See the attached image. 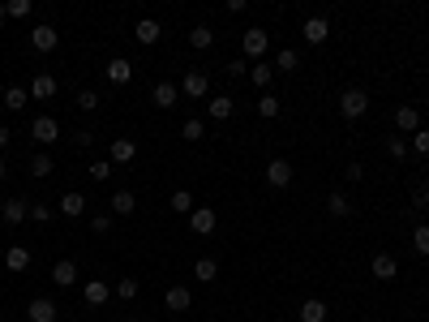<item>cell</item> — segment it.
<instances>
[{
  "label": "cell",
  "instance_id": "obj_1",
  "mask_svg": "<svg viewBox=\"0 0 429 322\" xmlns=\"http://www.w3.org/2000/svg\"><path fill=\"white\" fill-rule=\"evenodd\" d=\"M339 112H343V121H361L365 112H369V95H365L361 86L343 90V99H339Z\"/></svg>",
  "mask_w": 429,
  "mask_h": 322
},
{
  "label": "cell",
  "instance_id": "obj_2",
  "mask_svg": "<svg viewBox=\"0 0 429 322\" xmlns=\"http://www.w3.org/2000/svg\"><path fill=\"white\" fill-rule=\"evenodd\" d=\"M206 90H211V73L206 69H189L181 77V95H189V99H206Z\"/></svg>",
  "mask_w": 429,
  "mask_h": 322
},
{
  "label": "cell",
  "instance_id": "obj_3",
  "mask_svg": "<svg viewBox=\"0 0 429 322\" xmlns=\"http://www.w3.org/2000/svg\"><path fill=\"white\" fill-rule=\"evenodd\" d=\"M266 47H271V39H266V30H258V26H249L245 30V39H241V52L253 60V64H258L262 56H266Z\"/></svg>",
  "mask_w": 429,
  "mask_h": 322
},
{
  "label": "cell",
  "instance_id": "obj_4",
  "mask_svg": "<svg viewBox=\"0 0 429 322\" xmlns=\"http://www.w3.org/2000/svg\"><path fill=\"white\" fill-rule=\"evenodd\" d=\"M266 185L271 189H288L292 185V164L288 159H271V164H266Z\"/></svg>",
  "mask_w": 429,
  "mask_h": 322
},
{
  "label": "cell",
  "instance_id": "obj_5",
  "mask_svg": "<svg viewBox=\"0 0 429 322\" xmlns=\"http://www.w3.org/2000/svg\"><path fill=\"white\" fill-rule=\"evenodd\" d=\"M30 138H39L43 147H52V142L60 138V125H56V116H35V121H30Z\"/></svg>",
  "mask_w": 429,
  "mask_h": 322
},
{
  "label": "cell",
  "instance_id": "obj_6",
  "mask_svg": "<svg viewBox=\"0 0 429 322\" xmlns=\"http://www.w3.org/2000/svg\"><path fill=\"white\" fill-rule=\"evenodd\" d=\"M56 314H60V305L47 301V297H35V301L26 305V318L30 322H56Z\"/></svg>",
  "mask_w": 429,
  "mask_h": 322
},
{
  "label": "cell",
  "instance_id": "obj_7",
  "mask_svg": "<svg viewBox=\"0 0 429 322\" xmlns=\"http://www.w3.org/2000/svg\"><path fill=\"white\" fill-rule=\"evenodd\" d=\"M56 43H60V35H56V26H35L30 30V47H35V52H56Z\"/></svg>",
  "mask_w": 429,
  "mask_h": 322
},
{
  "label": "cell",
  "instance_id": "obj_8",
  "mask_svg": "<svg viewBox=\"0 0 429 322\" xmlns=\"http://www.w3.org/2000/svg\"><path fill=\"white\" fill-rule=\"evenodd\" d=\"M0 219H5L9 228H18L22 219H30V202H26V198H9L5 206H0Z\"/></svg>",
  "mask_w": 429,
  "mask_h": 322
},
{
  "label": "cell",
  "instance_id": "obj_9",
  "mask_svg": "<svg viewBox=\"0 0 429 322\" xmlns=\"http://www.w3.org/2000/svg\"><path fill=\"white\" fill-rule=\"evenodd\" d=\"M300 35H305V43H326L330 39V22L326 18H305V26H300Z\"/></svg>",
  "mask_w": 429,
  "mask_h": 322
},
{
  "label": "cell",
  "instance_id": "obj_10",
  "mask_svg": "<svg viewBox=\"0 0 429 322\" xmlns=\"http://www.w3.org/2000/svg\"><path fill=\"white\" fill-rule=\"evenodd\" d=\"M369 271H374V280H382V284H391L395 275H400V262H395L391 253H374V262H369Z\"/></svg>",
  "mask_w": 429,
  "mask_h": 322
},
{
  "label": "cell",
  "instance_id": "obj_11",
  "mask_svg": "<svg viewBox=\"0 0 429 322\" xmlns=\"http://www.w3.org/2000/svg\"><path fill=\"white\" fill-rule=\"evenodd\" d=\"M177 99H181V86H177V82H159V86L151 90V103H155V108H164V112H168V108H177Z\"/></svg>",
  "mask_w": 429,
  "mask_h": 322
},
{
  "label": "cell",
  "instance_id": "obj_12",
  "mask_svg": "<svg viewBox=\"0 0 429 322\" xmlns=\"http://www.w3.org/2000/svg\"><path fill=\"white\" fill-rule=\"evenodd\" d=\"M133 39H138L142 47H151V43H159V39H164V26H159L155 18H142V22L133 26Z\"/></svg>",
  "mask_w": 429,
  "mask_h": 322
},
{
  "label": "cell",
  "instance_id": "obj_13",
  "mask_svg": "<svg viewBox=\"0 0 429 322\" xmlns=\"http://www.w3.org/2000/svg\"><path fill=\"white\" fill-rule=\"evenodd\" d=\"M107 82H116V86H125V82H133V64L129 60H125V56H112V60H107Z\"/></svg>",
  "mask_w": 429,
  "mask_h": 322
},
{
  "label": "cell",
  "instance_id": "obj_14",
  "mask_svg": "<svg viewBox=\"0 0 429 322\" xmlns=\"http://www.w3.org/2000/svg\"><path fill=\"white\" fill-rule=\"evenodd\" d=\"M52 284L56 288H73L77 284V262H73V258H60V262L52 267Z\"/></svg>",
  "mask_w": 429,
  "mask_h": 322
},
{
  "label": "cell",
  "instance_id": "obj_15",
  "mask_svg": "<svg viewBox=\"0 0 429 322\" xmlns=\"http://www.w3.org/2000/svg\"><path fill=\"white\" fill-rule=\"evenodd\" d=\"M189 228H194L198 236L215 232V206H194V215H189Z\"/></svg>",
  "mask_w": 429,
  "mask_h": 322
},
{
  "label": "cell",
  "instance_id": "obj_16",
  "mask_svg": "<svg viewBox=\"0 0 429 322\" xmlns=\"http://www.w3.org/2000/svg\"><path fill=\"white\" fill-rule=\"evenodd\" d=\"M164 305H168V310H177V314H185L189 305H194V293H189L185 284H177V288H168V293H164Z\"/></svg>",
  "mask_w": 429,
  "mask_h": 322
},
{
  "label": "cell",
  "instance_id": "obj_17",
  "mask_svg": "<svg viewBox=\"0 0 429 322\" xmlns=\"http://www.w3.org/2000/svg\"><path fill=\"white\" fill-rule=\"evenodd\" d=\"M26 90H30V99H39V103H43V99H52V95H56V77H52V73H39Z\"/></svg>",
  "mask_w": 429,
  "mask_h": 322
},
{
  "label": "cell",
  "instance_id": "obj_18",
  "mask_svg": "<svg viewBox=\"0 0 429 322\" xmlns=\"http://www.w3.org/2000/svg\"><path fill=\"white\" fill-rule=\"evenodd\" d=\"M232 112H236V99H228V95H215V99L206 103V116L211 121H228Z\"/></svg>",
  "mask_w": 429,
  "mask_h": 322
},
{
  "label": "cell",
  "instance_id": "obj_19",
  "mask_svg": "<svg viewBox=\"0 0 429 322\" xmlns=\"http://www.w3.org/2000/svg\"><path fill=\"white\" fill-rule=\"evenodd\" d=\"M5 267L22 275V271L30 267V249H26V245H9V249H5Z\"/></svg>",
  "mask_w": 429,
  "mask_h": 322
},
{
  "label": "cell",
  "instance_id": "obj_20",
  "mask_svg": "<svg viewBox=\"0 0 429 322\" xmlns=\"http://www.w3.org/2000/svg\"><path fill=\"white\" fill-rule=\"evenodd\" d=\"M395 125H400L404 134H417V129H421V112L412 108V103H404L400 112H395Z\"/></svg>",
  "mask_w": 429,
  "mask_h": 322
},
{
  "label": "cell",
  "instance_id": "obj_21",
  "mask_svg": "<svg viewBox=\"0 0 429 322\" xmlns=\"http://www.w3.org/2000/svg\"><path fill=\"white\" fill-rule=\"evenodd\" d=\"M138 159V147L129 138H112V164H133Z\"/></svg>",
  "mask_w": 429,
  "mask_h": 322
},
{
  "label": "cell",
  "instance_id": "obj_22",
  "mask_svg": "<svg viewBox=\"0 0 429 322\" xmlns=\"http://www.w3.org/2000/svg\"><path fill=\"white\" fill-rule=\"evenodd\" d=\"M326 301H317V297H309L305 305H300V322H326Z\"/></svg>",
  "mask_w": 429,
  "mask_h": 322
},
{
  "label": "cell",
  "instance_id": "obj_23",
  "mask_svg": "<svg viewBox=\"0 0 429 322\" xmlns=\"http://www.w3.org/2000/svg\"><path fill=\"white\" fill-rule=\"evenodd\" d=\"M82 297H86V305H103L107 297H112V288H107L103 280H90V284L82 288Z\"/></svg>",
  "mask_w": 429,
  "mask_h": 322
},
{
  "label": "cell",
  "instance_id": "obj_24",
  "mask_svg": "<svg viewBox=\"0 0 429 322\" xmlns=\"http://www.w3.org/2000/svg\"><path fill=\"white\" fill-rule=\"evenodd\" d=\"M82 211H86V193H65V198H60V215L77 219Z\"/></svg>",
  "mask_w": 429,
  "mask_h": 322
},
{
  "label": "cell",
  "instance_id": "obj_25",
  "mask_svg": "<svg viewBox=\"0 0 429 322\" xmlns=\"http://www.w3.org/2000/svg\"><path fill=\"white\" fill-rule=\"evenodd\" d=\"M326 211L330 215H335V219H348V215H352V202H348V193H330V198H326Z\"/></svg>",
  "mask_w": 429,
  "mask_h": 322
},
{
  "label": "cell",
  "instance_id": "obj_26",
  "mask_svg": "<svg viewBox=\"0 0 429 322\" xmlns=\"http://www.w3.org/2000/svg\"><path fill=\"white\" fill-rule=\"evenodd\" d=\"M133 211H138L133 193H129V189H116V193H112V215H133Z\"/></svg>",
  "mask_w": 429,
  "mask_h": 322
},
{
  "label": "cell",
  "instance_id": "obj_27",
  "mask_svg": "<svg viewBox=\"0 0 429 322\" xmlns=\"http://www.w3.org/2000/svg\"><path fill=\"white\" fill-rule=\"evenodd\" d=\"M215 275H219V262H215V258H198V262H194V280L215 284Z\"/></svg>",
  "mask_w": 429,
  "mask_h": 322
},
{
  "label": "cell",
  "instance_id": "obj_28",
  "mask_svg": "<svg viewBox=\"0 0 429 322\" xmlns=\"http://www.w3.org/2000/svg\"><path fill=\"white\" fill-rule=\"evenodd\" d=\"M172 211H177V215H194V193H189V189H177V193H172Z\"/></svg>",
  "mask_w": 429,
  "mask_h": 322
},
{
  "label": "cell",
  "instance_id": "obj_29",
  "mask_svg": "<svg viewBox=\"0 0 429 322\" xmlns=\"http://www.w3.org/2000/svg\"><path fill=\"white\" fill-rule=\"evenodd\" d=\"M189 43H194L198 52H206V47L215 43V30L211 26H194V30H189Z\"/></svg>",
  "mask_w": 429,
  "mask_h": 322
},
{
  "label": "cell",
  "instance_id": "obj_30",
  "mask_svg": "<svg viewBox=\"0 0 429 322\" xmlns=\"http://www.w3.org/2000/svg\"><path fill=\"white\" fill-rule=\"evenodd\" d=\"M56 172V164H52V155H35L30 159V176H39V181H47V176Z\"/></svg>",
  "mask_w": 429,
  "mask_h": 322
},
{
  "label": "cell",
  "instance_id": "obj_31",
  "mask_svg": "<svg viewBox=\"0 0 429 322\" xmlns=\"http://www.w3.org/2000/svg\"><path fill=\"white\" fill-rule=\"evenodd\" d=\"M300 64V52L296 47H279V56H275V69H283V73H292Z\"/></svg>",
  "mask_w": 429,
  "mask_h": 322
},
{
  "label": "cell",
  "instance_id": "obj_32",
  "mask_svg": "<svg viewBox=\"0 0 429 322\" xmlns=\"http://www.w3.org/2000/svg\"><path fill=\"white\" fill-rule=\"evenodd\" d=\"M271 77H275V69H271V64H262V60L249 69V82H253V86H262V90L271 86Z\"/></svg>",
  "mask_w": 429,
  "mask_h": 322
},
{
  "label": "cell",
  "instance_id": "obj_33",
  "mask_svg": "<svg viewBox=\"0 0 429 322\" xmlns=\"http://www.w3.org/2000/svg\"><path fill=\"white\" fill-rule=\"evenodd\" d=\"M26 99H30V90H22V86H9V90H5L9 112H22V108H26Z\"/></svg>",
  "mask_w": 429,
  "mask_h": 322
},
{
  "label": "cell",
  "instance_id": "obj_34",
  "mask_svg": "<svg viewBox=\"0 0 429 322\" xmlns=\"http://www.w3.org/2000/svg\"><path fill=\"white\" fill-rule=\"evenodd\" d=\"M412 249H417L421 258H429V223H421V228L412 232Z\"/></svg>",
  "mask_w": 429,
  "mask_h": 322
},
{
  "label": "cell",
  "instance_id": "obj_35",
  "mask_svg": "<svg viewBox=\"0 0 429 322\" xmlns=\"http://www.w3.org/2000/svg\"><path fill=\"white\" fill-rule=\"evenodd\" d=\"M258 112H262V116H266V121H275V116H279V99H275V95H271V90H266V95H262V99H258Z\"/></svg>",
  "mask_w": 429,
  "mask_h": 322
},
{
  "label": "cell",
  "instance_id": "obj_36",
  "mask_svg": "<svg viewBox=\"0 0 429 322\" xmlns=\"http://www.w3.org/2000/svg\"><path fill=\"white\" fill-rule=\"evenodd\" d=\"M408 151H412V155H429V129H417V134H412Z\"/></svg>",
  "mask_w": 429,
  "mask_h": 322
},
{
  "label": "cell",
  "instance_id": "obj_37",
  "mask_svg": "<svg viewBox=\"0 0 429 322\" xmlns=\"http://www.w3.org/2000/svg\"><path fill=\"white\" fill-rule=\"evenodd\" d=\"M116 297H120V301H133V297H138V280H133V275H125V280L116 284Z\"/></svg>",
  "mask_w": 429,
  "mask_h": 322
},
{
  "label": "cell",
  "instance_id": "obj_38",
  "mask_svg": "<svg viewBox=\"0 0 429 322\" xmlns=\"http://www.w3.org/2000/svg\"><path fill=\"white\" fill-rule=\"evenodd\" d=\"M181 134H185V142H202L206 125H202V121H185V129H181Z\"/></svg>",
  "mask_w": 429,
  "mask_h": 322
},
{
  "label": "cell",
  "instance_id": "obj_39",
  "mask_svg": "<svg viewBox=\"0 0 429 322\" xmlns=\"http://www.w3.org/2000/svg\"><path fill=\"white\" fill-rule=\"evenodd\" d=\"M112 176V159H99V164H90V181H107Z\"/></svg>",
  "mask_w": 429,
  "mask_h": 322
},
{
  "label": "cell",
  "instance_id": "obj_40",
  "mask_svg": "<svg viewBox=\"0 0 429 322\" xmlns=\"http://www.w3.org/2000/svg\"><path fill=\"white\" fill-rule=\"evenodd\" d=\"M77 108H82V112H94V108H99V95H94V90H82V95H77Z\"/></svg>",
  "mask_w": 429,
  "mask_h": 322
},
{
  "label": "cell",
  "instance_id": "obj_41",
  "mask_svg": "<svg viewBox=\"0 0 429 322\" xmlns=\"http://www.w3.org/2000/svg\"><path fill=\"white\" fill-rule=\"evenodd\" d=\"M387 151H391V159H404L408 155V142L404 138H387Z\"/></svg>",
  "mask_w": 429,
  "mask_h": 322
},
{
  "label": "cell",
  "instance_id": "obj_42",
  "mask_svg": "<svg viewBox=\"0 0 429 322\" xmlns=\"http://www.w3.org/2000/svg\"><path fill=\"white\" fill-rule=\"evenodd\" d=\"M9 18H26V13H30V0H9Z\"/></svg>",
  "mask_w": 429,
  "mask_h": 322
},
{
  "label": "cell",
  "instance_id": "obj_43",
  "mask_svg": "<svg viewBox=\"0 0 429 322\" xmlns=\"http://www.w3.org/2000/svg\"><path fill=\"white\" fill-rule=\"evenodd\" d=\"M30 219H35V223H43V228H47V223H52V206H30Z\"/></svg>",
  "mask_w": 429,
  "mask_h": 322
},
{
  "label": "cell",
  "instance_id": "obj_44",
  "mask_svg": "<svg viewBox=\"0 0 429 322\" xmlns=\"http://www.w3.org/2000/svg\"><path fill=\"white\" fill-rule=\"evenodd\" d=\"M224 73H228V77H245V73H249V64H245V60H228V64H224Z\"/></svg>",
  "mask_w": 429,
  "mask_h": 322
},
{
  "label": "cell",
  "instance_id": "obj_45",
  "mask_svg": "<svg viewBox=\"0 0 429 322\" xmlns=\"http://www.w3.org/2000/svg\"><path fill=\"white\" fill-rule=\"evenodd\" d=\"M90 228H94V232H107V228H112V215H94Z\"/></svg>",
  "mask_w": 429,
  "mask_h": 322
},
{
  "label": "cell",
  "instance_id": "obj_46",
  "mask_svg": "<svg viewBox=\"0 0 429 322\" xmlns=\"http://www.w3.org/2000/svg\"><path fill=\"white\" fill-rule=\"evenodd\" d=\"M343 176H348V181H361V176H365V168H361V164H356V159H352V164H348V168H343Z\"/></svg>",
  "mask_w": 429,
  "mask_h": 322
},
{
  "label": "cell",
  "instance_id": "obj_47",
  "mask_svg": "<svg viewBox=\"0 0 429 322\" xmlns=\"http://www.w3.org/2000/svg\"><path fill=\"white\" fill-rule=\"evenodd\" d=\"M9 142H13V134H9V129H5V125H0V151H5V147H9Z\"/></svg>",
  "mask_w": 429,
  "mask_h": 322
},
{
  "label": "cell",
  "instance_id": "obj_48",
  "mask_svg": "<svg viewBox=\"0 0 429 322\" xmlns=\"http://www.w3.org/2000/svg\"><path fill=\"white\" fill-rule=\"evenodd\" d=\"M5 176H9V168H5V159H0V181H5Z\"/></svg>",
  "mask_w": 429,
  "mask_h": 322
},
{
  "label": "cell",
  "instance_id": "obj_49",
  "mask_svg": "<svg viewBox=\"0 0 429 322\" xmlns=\"http://www.w3.org/2000/svg\"><path fill=\"white\" fill-rule=\"evenodd\" d=\"M5 18H9V9H5V5H0V26H5Z\"/></svg>",
  "mask_w": 429,
  "mask_h": 322
},
{
  "label": "cell",
  "instance_id": "obj_50",
  "mask_svg": "<svg viewBox=\"0 0 429 322\" xmlns=\"http://www.w3.org/2000/svg\"><path fill=\"white\" fill-rule=\"evenodd\" d=\"M125 322H142V318H125Z\"/></svg>",
  "mask_w": 429,
  "mask_h": 322
},
{
  "label": "cell",
  "instance_id": "obj_51",
  "mask_svg": "<svg viewBox=\"0 0 429 322\" xmlns=\"http://www.w3.org/2000/svg\"><path fill=\"white\" fill-rule=\"evenodd\" d=\"M112 322H120V318H112Z\"/></svg>",
  "mask_w": 429,
  "mask_h": 322
},
{
  "label": "cell",
  "instance_id": "obj_52",
  "mask_svg": "<svg viewBox=\"0 0 429 322\" xmlns=\"http://www.w3.org/2000/svg\"><path fill=\"white\" fill-rule=\"evenodd\" d=\"M0 322H5V318H0Z\"/></svg>",
  "mask_w": 429,
  "mask_h": 322
}]
</instances>
